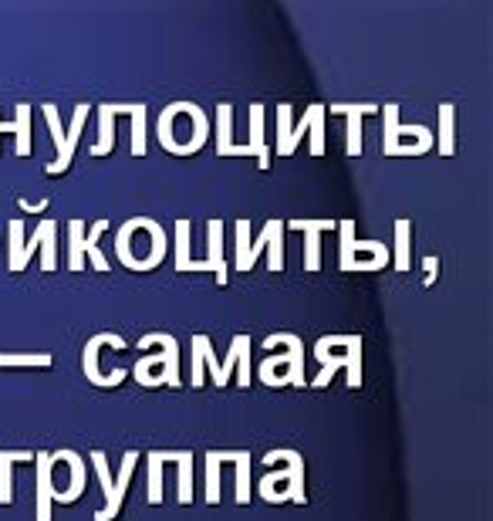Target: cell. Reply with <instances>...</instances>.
<instances>
[{
    "mask_svg": "<svg viewBox=\"0 0 493 521\" xmlns=\"http://www.w3.org/2000/svg\"><path fill=\"white\" fill-rule=\"evenodd\" d=\"M21 461H34V450H0V505L14 501V474L11 467Z\"/></svg>",
    "mask_w": 493,
    "mask_h": 521,
    "instance_id": "9a60e30c",
    "label": "cell"
},
{
    "mask_svg": "<svg viewBox=\"0 0 493 521\" xmlns=\"http://www.w3.org/2000/svg\"><path fill=\"white\" fill-rule=\"evenodd\" d=\"M423 268H426V285H433V281H436V268H439V261H436V258H426V261H423Z\"/></svg>",
    "mask_w": 493,
    "mask_h": 521,
    "instance_id": "f35d334b",
    "label": "cell"
},
{
    "mask_svg": "<svg viewBox=\"0 0 493 521\" xmlns=\"http://www.w3.org/2000/svg\"><path fill=\"white\" fill-rule=\"evenodd\" d=\"M115 109L109 105H98V143L92 146V156H109L115 149Z\"/></svg>",
    "mask_w": 493,
    "mask_h": 521,
    "instance_id": "ffe728a7",
    "label": "cell"
},
{
    "mask_svg": "<svg viewBox=\"0 0 493 521\" xmlns=\"http://www.w3.org/2000/svg\"><path fill=\"white\" fill-rule=\"evenodd\" d=\"M277 224H281V220H267L264 231H261V237H257V241L247 247L244 258H237V268H240V271H250V268H254V261L261 258V251H267V237L274 234V227H277Z\"/></svg>",
    "mask_w": 493,
    "mask_h": 521,
    "instance_id": "d6a6232c",
    "label": "cell"
},
{
    "mask_svg": "<svg viewBox=\"0 0 493 521\" xmlns=\"http://www.w3.org/2000/svg\"><path fill=\"white\" fill-rule=\"evenodd\" d=\"M338 231H342V254H338L342 271H358V264H362V271H379L389 264V258H385L389 247H385L382 241H358L355 220H342Z\"/></svg>",
    "mask_w": 493,
    "mask_h": 521,
    "instance_id": "3957f363",
    "label": "cell"
},
{
    "mask_svg": "<svg viewBox=\"0 0 493 521\" xmlns=\"http://www.w3.org/2000/svg\"><path fill=\"white\" fill-rule=\"evenodd\" d=\"M284 227L291 231H304V271L321 268V241L318 237L335 227V220H288Z\"/></svg>",
    "mask_w": 493,
    "mask_h": 521,
    "instance_id": "52a82bcc",
    "label": "cell"
},
{
    "mask_svg": "<svg viewBox=\"0 0 493 521\" xmlns=\"http://www.w3.org/2000/svg\"><path fill=\"white\" fill-rule=\"evenodd\" d=\"M105 231H109V220H95L92 231H88V237H85V258L92 261L95 271H109V258H105L102 247H98V237H102Z\"/></svg>",
    "mask_w": 493,
    "mask_h": 521,
    "instance_id": "d4e9b609",
    "label": "cell"
},
{
    "mask_svg": "<svg viewBox=\"0 0 493 521\" xmlns=\"http://www.w3.org/2000/svg\"><path fill=\"white\" fill-rule=\"evenodd\" d=\"M0 136H4V119H0Z\"/></svg>",
    "mask_w": 493,
    "mask_h": 521,
    "instance_id": "ab89813d",
    "label": "cell"
},
{
    "mask_svg": "<svg viewBox=\"0 0 493 521\" xmlns=\"http://www.w3.org/2000/svg\"><path fill=\"white\" fill-rule=\"evenodd\" d=\"M159 461H173L179 471V505H190L193 501V454L190 450H159Z\"/></svg>",
    "mask_w": 493,
    "mask_h": 521,
    "instance_id": "7c38bea8",
    "label": "cell"
},
{
    "mask_svg": "<svg viewBox=\"0 0 493 521\" xmlns=\"http://www.w3.org/2000/svg\"><path fill=\"white\" fill-rule=\"evenodd\" d=\"M51 359L48 352H28V356H14V352H0V366H41V369H48L51 366Z\"/></svg>",
    "mask_w": 493,
    "mask_h": 521,
    "instance_id": "e575fe53",
    "label": "cell"
},
{
    "mask_svg": "<svg viewBox=\"0 0 493 521\" xmlns=\"http://www.w3.org/2000/svg\"><path fill=\"white\" fill-rule=\"evenodd\" d=\"M136 461H139V454H136V450H125L122 467H119V481H115V491H112V501H105V508L98 511L95 521H112V518L122 511L125 488H129V481H132V471H136Z\"/></svg>",
    "mask_w": 493,
    "mask_h": 521,
    "instance_id": "ba28073f",
    "label": "cell"
},
{
    "mask_svg": "<svg viewBox=\"0 0 493 521\" xmlns=\"http://www.w3.org/2000/svg\"><path fill=\"white\" fill-rule=\"evenodd\" d=\"M281 369H291V352H284V356H267L261 362V379H264L267 386H281L284 379L277 376Z\"/></svg>",
    "mask_w": 493,
    "mask_h": 521,
    "instance_id": "836d02e7",
    "label": "cell"
},
{
    "mask_svg": "<svg viewBox=\"0 0 493 521\" xmlns=\"http://www.w3.org/2000/svg\"><path fill=\"white\" fill-rule=\"evenodd\" d=\"M102 346L125 349V339L119 332H98V335H92V339L85 342V352H82V369H85L88 383H95V386H119L125 379V369H115L112 376L98 373V349H102Z\"/></svg>",
    "mask_w": 493,
    "mask_h": 521,
    "instance_id": "5b68a950",
    "label": "cell"
},
{
    "mask_svg": "<svg viewBox=\"0 0 493 521\" xmlns=\"http://www.w3.org/2000/svg\"><path fill=\"white\" fill-rule=\"evenodd\" d=\"M331 112L348 116V156H362V116H375L379 105H331Z\"/></svg>",
    "mask_w": 493,
    "mask_h": 521,
    "instance_id": "30bf717a",
    "label": "cell"
},
{
    "mask_svg": "<svg viewBox=\"0 0 493 521\" xmlns=\"http://www.w3.org/2000/svg\"><path fill=\"white\" fill-rule=\"evenodd\" d=\"M203 383H206V376H203V356H200V349L193 346V386L200 390Z\"/></svg>",
    "mask_w": 493,
    "mask_h": 521,
    "instance_id": "8d00e7d4",
    "label": "cell"
},
{
    "mask_svg": "<svg viewBox=\"0 0 493 521\" xmlns=\"http://www.w3.org/2000/svg\"><path fill=\"white\" fill-rule=\"evenodd\" d=\"M176 271H193V258H190V220H176Z\"/></svg>",
    "mask_w": 493,
    "mask_h": 521,
    "instance_id": "1f68e13d",
    "label": "cell"
},
{
    "mask_svg": "<svg viewBox=\"0 0 493 521\" xmlns=\"http://www.w3.org/2000/svg\"><path fill=\"white\" fill-rule=\"evenodd\" d=\"M453 119H456V109H453V105H439V153H443V156H453V153H456Z\"/></svg>",
    "mask_w": 493,
    "mask_h": 521,
    "instance_id": "83f0119b",
    "label": "cell"
},
{
    "mask_svg": "<svg viewBox=\"0 0 493 521\" xmlns=\"http://www.w3.org/2000/svg\"><path fill=\"white\" fill-rule=\"evenodd\" d=\"M220 461L237 464V505L250 501V454L247 450H220Z\"/></svg>",
    "mask_w": 493,
    "mask_h": 521,
    "instance_id": "d6986e66",
    "label": "cell"
},
{
    "mask_svg": "<svg viewBox=\"0 0 493 521\" xmlns=\"http://www.w3.org/2000/svg\"><path fill=\"white\" fill-rule=\"evenodd\" d=\"M68 271H85V220L68 224Z\"/></svg>",
    "mask_w": 493,
    "mask_h": 521,
    "instance_id": "7402d4cb",
    "label": "cell"
},
{
    "mask_svg": "<svg viewBox=\"0 0 493 521\" xmlns=\"http://www.w3.org/2000/svg\"><path fill=\"white\" fill-rule=\"evenodd\" d=\"M4 132H14L17 136V146H14L17 156H31V105L28 102L17 105V116L14 122H4Z\"/></svg>",
    "mask_w": 493,
    "mask_h": 521,
    "instance_id": "ac0fdd59",
    "label": "cell"
},
{
    "mask_svg": "<svg viewBox=\"0 0 493 521\" xmlns=\"http://www.w3.org/2000/svg\"><path fill=\"white\" fill-rule=\"evenodd\" d=\"M217 153L220 156H250L247 146L233 143V105H217Z\"/></svg>",
    "mask_w": 493,
    "mask_h": 521,
    "instance_id": "5bb4252c",
    "label": "cell"
},
{
    "mask_svg": "<svg viewBox=\"0 0 493 521\" xmlns=\"http://www.w3.org/2000/svg\"><path fill=\"white\" fill-rule=\"evenodd\" d=\"M146 478H149V505H159L163 501V461H159V450H152L146 461Z\"/></svg>",
    "mask_w": 493,
    "mask_h": 521,
    "instance_id": "4dcf8cb0",
    "label": "cell"
},
{
    "mask_svg": "<svg viewBox=\"0 0 493 521\" xmlns=\"http://www.w3.org/2000/svg\"><path fill=\"white\" fill-rule=\"evenodd\" d=\"M274 346H288V352H291V376H288V383L298 386V390H304V342L298 339V335L281 332V335H271V339H264V349H274Z\"/></svg>",
    "mask_w": 493,
    "mask_h": 521,
    "instance_id": "4fadbf2b",
    "label": "cell"
},
{
    "mask_svg": "<svg viewBox=\"0 0 493 521\" xmlns=\"http://www.w3.org/2000/svg\"><path fill=\"white\" fill-rule=\"evenodd\" d=\"M284 231H288V227H284V220H281V224L274 227V234L267 237V254H271V271H274V275H281V271H284V241H281Z\"/></svg>",
    "mask_w": 493,
    "mask_h": 521,
    "instance_id": "d590c367",
    "label": "cell"
},
{
    "mask_svg": "<svg viewBox=\"0 0 493 521\" xmlns=\"http://www.w3.org/2000/svg\"><path fill=\"white\" fill-rule=\"evenodd\" d=\"M34 464H38V484H34V518L51 521V501H55V454L48 450H38L34 454Z\"/></svg>",
    "mask_w": 493,
    "mask_h": 521,
    "instance_id": "8992f818",
    "label": "cell"
},
{
    "mask_svg": "<svg viewBox=\"0 0 493 521\" xmlns=\"http://www.w3.org/2000/svg\"><path fill=\"white\" fill-rule=\"evenodd\" d=\"M247 149L261 170L271 166V149H267V143H264V105H250V143H247Z\"/></svg>",
    "mask_w": 493,
    "mask_h": 521,
    "instance_id": "2e32d148",
    "label": "cell"
},
{
    "mask_svg": "<svg viewBox=\"0 0 493 521\" xmlns=\"http://www.w3.org/2000/svg\"><path fill=\"white\" fill-rule=\"evenodd\" d=\"M44 119H48V129H51V136H55V146H58V160L48 163V176H58V173L68 170L75 156L68 153V129H61L58 105H44Z\"/></svg>",
    "mask_w": 493,
    "mask_h": 521,
    "instance_id": "8fae6325",
    "label": "cell"
},
{
    "mask_svg": "<svg viewBox=\"0 0 493 521\" xmlns=\"http://www.w3.org/2000/svg\"><path fill=\"white\" fill-rule=\"evenodd\" d=\"M412 261V220H396V271H409Z\"/></svg>",
    "mask_w": 493,
    "mask_h": 521,
    "instance_id": "484cf974",
    "label": "cell"
},
{
    "mask_svg": "<svg viewBox=\"0 0 493 521\" xmlns=\"http://www.w3.org/2000/svg\"><path fill=\"white\" fill-rule=\"evenodd\" d=\"M220 450L206 454V505H220Z\"/></svg>",
    "mask_w": 493,
    "mask_h": 521,
    "instance_id": "f1b7e54d",
    "label": "cell"
},
{
    "mask_svg": "<svg viewBox=\"0 0 493 521\" xmlns=\"http://www.w3.org/2000/svg\"><path fill=\"white\" fill-rule=\"evenodd\" d=\"M240 359H250V335H233V342H230V352H227V359L220 362V369H217V379L213 383L220 386H227L230 383V369L233 366H240Z\"/></svg>",
    "mask_w": 493,
    "mask_h": 521,
    "instance_id": "44dd1931",
    "label": "cell"
},
{
    "mask_svg": "<svg viewBox=\"0 0 493 521\" xmlns=\"http://www.w3.org/2000/svg\"><path fill=\"white\" fill-rule=\"evenodd\" d=\"M325 342L342 352H315L321 359V376L311 379V386L325 390L338 369H348V386L358 390L362 386V335H325Z\"/></svg>",
    "mask_w": 493,
    "mask_h": 521,
    "instance_id": "7a4b0ae2",
    "label": "cell"
},
{
    "mask_svg": "<svg viewBox=\"0 0 493 521\" xmlns=\"http://www.w3.org/2000/svg\"><path fill=\"white\" fill-rule=\"evenodd\" d=\"M210 254H206V271H213L217 275V285L227 288V264H223V220H210Z\"/></svg>",
    "mask_w": 493,
    "mask_h": 521,
    "instance_id": "e0dca14e",
    "label": "cell"
},
{
    "mask_svg": "<svg viewBox=\"0 0 493 521\" xmlns=\"http://www.w3.org/2000/svg\"><path fill=\"white\" fill-rule=\"evenodd\" d=\"M55 461L68 464V471H71V484L61 494H55V501H61V505H71V501H78L82 498V491H85V461H82V454H75V450H58Z\"/></svg>",
    "mask_w": 493,
    "mask_h": 521,
    "instance_id": "9c48e42d",
    "label": "cell"
},
{
    "mask_svg": "<svg viewBox=\"0 0 493 521\" xmlns=\"http://www.w3.org/2000/svg\"><path fill=\"white\" fill-rule=\"evenodd\" d=\"M38 231H41V271H55L58 268V244H55V231H58V224L55 220H41L38 224Z\"/></svg>",
    "mask_w": 493,
    "mask_h": 521,
    "instance_id": "cb8c5ba5",
    "label": "cell"
},
{
    "mask_svg": "<svg viewBox=\"0 0 493 521\" xmlns=\"http://www.w3.org/2000/svg\"><path fill=\"white\" fill-rule=\"evenodd\" d=\"M119 112H129L132 116V156H146V105L142 102L119 105Z\"/></svg>",
    "mask_w": 493,
    "mask_h": 521,
    "instance_id": "603a6c76",
    "label": "cell"
},
{
    "mask_svg": "<svg viewBox=\"0 0 493 521\" xmlns=\"http://www.w3.org/2000/svg\"><path fill=\"white\" fill-rule=\"evenodd\" d=\"M7 231H11V241H7V268L11 271H24L28 268V264H24V224L21 220H11V227H7Z\"/></svg>",
    "mask_w": 493,
    "mask_h": 521,
    "instance_id": "4316f807",
    "label": "cell"
},
{
    "mask_svg": "<svg viewBox=\"0 0 493 521\" xmlns=\"http://www.w3.org/2000/svg\"><path fill=\"white\" fill-rule=\"evenodd\" d=\"M311 109V129H308V136H311V156H321L325 153V112H328V105H308Z\"/></svg>",
    "mask_w": 493,
    "mask_h": 521,
    "instance_id": "f546056e",
    "label": "cell"
},
{
    "mask_svg": "<svg viewBox=\"0 0 493 521\" xmlns=\"http://www.w3.org/2000/svg\"><path fill=\"white\" fill-rule=\"evenodd\" d=\"M264 464H288V467L277 471V474H267V478L261 481V498L271 494L274 484L291 481V488H288L291 498L288 501H298V505L308 501V494H304V457L298 454V450H271V454L264 457Z\"/></svg>",
    "mask_w": 493,
    "mask_h": 521,
    "instance_id": "277c9868",
    "label": "cell"
},
{
    "mask_svg": "<svg viewBox=\"0 0 493 521\" xmlns=\"http://www.w3.org/2000/svg\"><path fill=\"white\" fill-rule=\"evenodd\" d=\"M38 244H41V231H34V237H31V241H24V254H21V258H24V264H28V261L34 258V251H38Z\"/></svg>",
    "mask_w": 493,
    "mask_h": 521,
    "instance_id": "74e56055",
    "label": "cell"
},
{
    "mask_svg": "<svg viewBox=\"0 0 493 521\" xmlns=\"http://www.w3.org/2000/svg\"><path fill=\"white\" fill-rule=\"evenodd\" d=\"M152 346H163V352H156V356H142L136 362V379L139 386H169V390H176L183 379H179V342L173 335L166 332H152L146 339H139V349H152Z\"/></svg>",
    "mask_w": 493,
    "mask_h": 521,
    "instance_id": "6da1fadb",
    "label": "cell"
}]
</instances>
